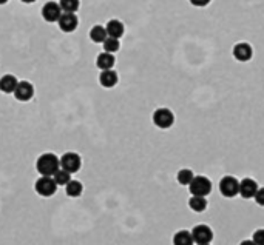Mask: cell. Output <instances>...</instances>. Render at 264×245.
Returning a JSON list of instances; mask_svg holds the SVG:
<instances>
[{"label": "cell", "instance_id": "1", "mask_svg": "<svg viewBox=\"0 0 264 245\" xmlns=\"http://www.w3.org/2000/svg\"><path fill=\"white\" fill-rule=\"evenodd\" d=\"M60 168V159L54 153H45L36 162V170L41 176H53Z\"/></svg>", "mask_w": 264, "mask_h": 245}, {"label": "cell", "instance_id": "2", "mask_svg": "<svg viewBox=\"0 0 264 245\" xmlns=\"http://www.w3.org/2000/svg\"><path fill=\"white\" fill-rule=\"evenodd\" d=\"M212 182L206 176H195L192 182L188 184V190H190L192 196H203L207 197L212 193Z\"/></svg>", "mask_w": 264, "mask_h": 245}, {"label": "cell", "instance_id": "3", "mask_svg": "<svg viewBox=\"0 0 264 245\" xmlns=\"http://www.w3.org/2000/svg\"><path fill=\"white\" fill-rule=\"evenodd\" d=\"M81 165H82V159L78 153H65L62 157H60V168L68 171L70 174H74L81 170Z\"/></svg>", "mask_w": 264, "mask_h": 245}, {"label": "cell", "instance_id": "4", "mask_svg": "<svg viewBox=\"0 0 264 245\" xmlns=\"http://www.w3.org/2000/svg\"><path fill=\"white\" fill-rule=\"evenodd\" d=\"M238 191H240V181L235 176H224L219 181V193L224 197L232 199L238 196Z\"/></svg>", "mask_w": 264, "mask_h": 245}, {"label": "cell", "instance_id": "5", "mask_svg": "<svg viewBox=\"0 0 264 245\" xmlns=\"http://www.w3.org/2000/svg\"><path fill=\"white\" fill-rule=\"evenodd\" d=\"M153 124L161 130H167L175 124V114L169 108H158L153 113Z\"/></svg>", "mask_w": 264, "mask_h": 245}, {"label": "cell", "instance_id": "6", "mask_svg": "<svg viewBox=\"0 0 264 245\" xmlns=\"http://www.w3.org/2000/svg\"><path fill=\"white\" fill-rule=\"evenodd\" d=\"M34 188H36L37 194H41L42 197H50L56 193L57 184L54 182L53 176H41L39 179H37Z\"/></svg>", "mask_w": 264, "mask_h": 245}, {"label": "cell", "instance_id": "7", "mask_svg": "<svg viewBox=\"0 0 264 245\" xmlns=\"http://www.w3.org/2000/svg\"><path fill=\"white\" fill-rule=\"evenodd\" d=\"M13 94H14V97L17 100L28 102L34 96V87H32L31 82H28V80H19V84H17V87H16Z\"/></svg>", "mask_w": 264, "mask_h": 245}, {"label": "cell", "instance_id": "8", "mask_svg": "<svg viewBox=\"0 0 264 245\" xmlns=\"http://www.w3.org/2000/svg\"><path fill=\"white\" fill-rule=\"evenodd\" d=\"M192 237L195 240V243H210L212 239H213V231L209 225H204V224H200L196 227H193L192 230Z\"/></svg>", "mask_w": 264, "mask_h": 245}, {"label": "cell", "instance_id": "9", "mask_svg": "<svg viewBox=\"0 0 264 245\" xmlns=\"http://www.w3.org/2000/svg\"><path fill=\"white\" fill-rule=\"evenodd\" d=\"M62 16V10L57 2H47L42 8V17L48 23H57Z\"/></svg>", "mask_w": 264, "mask_h": 245}, {"label": "cell", "instance_id": "10", "mask_svg": "<svg viewBox=\"0 0 264 245\" xmlns=\"http://www.w3.org/2000/svg\"><path fill=\"white\" fill-rule=\"evenodd\" d=\"M59 29L63 32H73L74 29L78 28L79 25V19L76 14H71V13H62L60 19L57 20Z\"/></svg>", "mask_w": 264, "mask_h": 245}, {"label": "cell", "instance_id": "11", "mask_svg": "<svg viewBox=\"0 0 264 245\" xmlns=\"http://www.w3.org/2000/svg\"><path fill=\"white\" fill-rule=\"evenodd\" d=\"M258 184L256 181L250 179V178H244L243 181H240V191L238 194H241V197L244 199H253L256 191H258Z\"/></svg>", "mask_w": 264, "mask_h": 245}, {"label": "cell", "instance_id": "12", "mask_svg": "<svg viewBox=\"0 0 264 245\" xmlns=\"http://www.w3.org/2000/svg\"><path fill=\"white\" fill-rule=\"evenodd\" d=\"M234 57L238 60V62H249L253 56V50L249 44L246 42H240L234 47V51H232Z\"/></svg>", "mask_w": 264, "mask_h": 245}, {"label": "cell", "instance_id": "13", "mask_svg": "<svg viewBox=\"0 0 264 245\" xmlns=\"http://www.w3.org/2000/svg\"><path fill=\"white\" fill-rule=\"evenodd\" d=\"M118 73L115 69H104L99 76V84L104 87V88H113V87H116L118 84Z\"/></svg>", "mask_w": 264, "mask_h": 245}, {"label": "cell", "instance_id": "14", "mask_svg": "<svg viewBox=\"0 0 264 245\" xmlns=\"http://www.w3.org/2000/svg\"><path fill=\"white\" fill-rule=\"evenodd\" d=\"M105 29H107V34L108 37H115V39H121L124 36V23L118 19H111L108 20V23L105 25Z\"/></svg>", "mask_w": 264, "mask_h": 245}, {"label": "cell", "instance_id": "15", "mask_svg": "<svg viewBox=\"0 0 264 245\" xmlns=\"http://www.w3.org/2000/svg\"><path fill=\"white\" fill-rule=\"evenodd\" d=\"M19 84V80L16 76L13 74H5L2 79H0V91L5 93V94H13L16 87Z\"/></svg>", "mask_w": 264, "mask_h": 245}, {"label": "cell", "instance_id": "16", "mask_svg": "<svg viewBox=\"0 0 264 245\" xmlns=\"http://www.w3.org/2000/svg\"><path fill=\"white\" fill-rule=\"evenodd\" d=\"M115 62H116V59H115V56L113 54H110V53H101L99 56H97V59H96V66L99 68V69H113V65H115Z\"/></svg>", "mask_w": 264, "mask_h": 245}, {"label": "cell", "instance_id": "17", "mask_svg": "<svg viewBox=\"0 0 264 245\" xmlns=\"http://www.w3.org/2000/svg\"><path fill=\"white\" fill-rule=\"evenodd\" d=\"M195 240L192 237V231L188 230H179L173 236V245H193Z\"/></svg>", "mask_w": 264, "mask_h": 245}, {"label": "cell", "instance_id": "18", "mask_svg": "<svg viewBox=\"0 0 264 245\" xmlns=\"http://www.w3.org/2000/svg\"><path fill=\"white\" fill-rule=\"evenodd\" d=\"M188 207L195 213H203L207 208V199L203 196H192L188 199Z\"/></svg>", "mask_w": 264, "mask_h": 245}, {"label": "cell", "instance_id": "19", "mask_svg": "<svg viewBox=\"0 0 264 245\" xmlns=\"http://www.w3.org/2000/svg\"><path fill=\"white\" fill-rule=\"evenodd\" d=\"M108 37L107 34V29L105 26L102 25H94L91 29H90V39L93 40L94 44H104V40Z\"/></svg>", "mask_w": 264, "mask_h": 245}, {"label": "cell", "instance_id": "20", "mask_svg": "<svg viewBox=\"0 0 264 245\" xmlns=\"http://www.w3.org/2000/svg\"><path fill=\"white\" fill-rule=\"evenodd\" d=\"M82 191H84V185L79 182V181H70L67 185H65V193H67V196H70V197H79L81 194H82Z\"/></svg>", "mask_w": 264, "mask_h": 245}, {"label": "cell", "instance_id": "21", "mask_svg": "<svg viewBox=\"0 0 264 245\" xmlns=\"http://www.w3.org/2000/svg\"><path fill=\"white\" fill-rule=\"evenodd\" d=\"M57 4H59L62 13H71V14H76L81 7L79 0H59Z\"/></svg>", "mask_w": 264, "mask_h": 245}, {"label": "cell", "instance_id": "22", "mask_svg": "<svg viewBox=\"0 0 264 245\" xmlns=\"http://www.w3.org/2000/svg\"><path fill=\"white\" fill-rule=\"evenodd\" d=\"M102 47H104V51H105V53H110V54L116 53V51L121 48L119 39H115V37H107V39L104 40Z\"/></svg>", "mask_w": 264, "mask_h": 245}, {"label": "cell", "instance_id": "23", "mask_svg": "<svg viewBox=\"0 0 264 245\" xmlns=\"http://www.w3.org/2000/svg\"><path fill=\"white\" fill-rule=\"evenodd\" d=\"M193 178H195L193 171H192V170H188V168H182V170H179L178 174H176L178 182H179L181 185H187V187H188V184L192 182Z\"/></svg>", "mask_w": 264, "mask_h": 245}, {"label": "cell", "instance_id": "24", "mask_svg": "<svg viewBox=\"0 0 264 245\" xmlns=\"http://www.w3.org/2000/svg\"><path fill=\"white\" fill-rule=\"evenodd\" d=\"M53 179H54V182L57 184V187H65L70 181H71V174L68 173V171H65V170H62V168H59L54 174H53Z\"/></svg>", "mask_w": 264, "mask_h": 245}, {"label": "cell", "instance_id": "25", "mask_svg": "<svg viewBox=\"0 0 264 245\" xmlns=\"http://www.w3.org/2000/svg\"><path fill=\"white\" fill-rule=\"evenodd\" d=\"M252 240L255 242V245H264V228H259L253 233Z\"/></svg>", "mask_w": 264, "mask_h": 245}, {"label": "cell", "instance_id": "26", "mask_svg": "<svg viewBox=\"0 0 264 245\" xmlns=\"http://www.w3.org/2000/svg\"><path fill=\"white\" fill-rule=\"evenodd\" d=\"M253 199H255V202L258 203V205L264 207V187L258 188V191H256V194H255Z\"/></svg>", "mask_w": 264, "mask_h": 245}, {"label": "cell", "instance_id": "27", "mask_svg": "<svg viewBox=\"0 0 264 245\" xmlns=\"http://www.w3.org/2000/svg\"><path fill=\"white\" fill-rule=\"evenodd\" d=\"M190 4L193 7H198V8H203V7H207L210 4V0H190Z\"/></svg>", "mask_w": 264, "mask_h": 245}, {"label": "cell", "instance_id": "28", "mask_svg": "<svg viewBox=\"0 0 264 245\" xmlns=\"http://www.w3.org/2000/svg\"><path fill=\"white\" fill-rule=\"evenodd\" d=\"M240 245H255V242H253L252 239H246V240H243Z\"/></svg>", "mask_w": 264, "mask_h": 245}, {"label": "cell", "instance_id": "29", "mask_svg": "<svg viewBox=\"0 0 264 245\" xmlns=\"http://www.w3.org/2000/svg\"><path fill=\"white\" fill-rule=\"evenodd\" d=\"M20 2H23V4H34L36 0H20Z\"/></svg>", "mask_w": 264, "mask_h": 245}, {"label": "cell", "instance_id": "30", "mask_svg": "<svg viewBox=\"0 0 264 245\" xmlns=\"http://www.w3.org/2000/svg\"><path fill=\"white\" fill-rule=\"evenodd\" d=\"M8 2V0H0V5H5Z\"/></svg>", "mask_w": 264, "mask_h": 245}, {"label": "cell", "instance_id": "31", "mask_svg": "<svg viewBox=\"0 0 264 245\" xmlns=\"http://www.w3.org/2000/svg\"><path fill=\"white\" fill-rule=\"evenodd\" d=\"M198 245H210V243H198Z\"/></svg>", "mask_w": 264, "mask_h": 245}]
</instances>
